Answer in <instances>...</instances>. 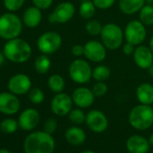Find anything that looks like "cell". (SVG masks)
Segmentation results:
<instances>
[{"label":"cell","instance_id":"obj_17","mask_svg":"<svg viewBox=\"0 0 153 153\" xmlns=\"http://www.w3.org/2000/svg\"><path fill=\"white\" fill-rule=\"evenodd\" d=\"M40 114L36 109L28 108L21 113L18 118L19 127L24 131H32L40 123Z\"/></svg>","mask_w":153,"mask_h":153},{"label":"cell","instance_id":"obj_21","mask_svg":"<svg viewBox=\"0 0 153 153\" xmlns=\"http://www.w3.org/2000/svg\"><path fill=\"white\" fill-rule=\"evenodd\" d=\"M136 97L140 104L151 105L153 104V85L141 83L136 88Z\"/></svg>","mask_w":153,"mask_h":153},{"label":"cell","instance_id":"obj_34","mask_svg":"<svg viewBox=\"0 0 153 153\" xmlns=\"http://www.w3.org/2000/svg\"><path fill=\"white\" fill-rule=\"evenodd\" d=\"M92 1L94 2L96 7L100 10L109 9L115 3V0H92Z\"/></svg>","mask_w":153,"mask_h":153},{"label":"cell","instance_id":"obj_12","mask_svg":"<svg viewBox=\"0 0 153 153\" xmlns=\"http://www.w3.org/2000/svg\"><path fill=\"white\" fill-rule=\"evenodd\" d=\"M85 123L92 131L97 133L104 132L109 125L106 115L100 110L89 111L86 116Z\"/></svg>","mask_w":153,"mask_h":153},{"label":"cell","instance_id":"obj_47","mask_svg":"<svg viewBox=\"0 0 153 153\" xmlns=\"http://www.w3.org/2000/svg\"><path fill=\"white\" fill-rule=\"evenodd\" d=\"M152 109H153V104H152Z\"/></svg>","mask_w":153,"mask_h":153},{"label":"cell","instance_id":"obj_13","mask_svg":"<svg viewBox=\"0 0 153 153\" xmlns=\"http://www.w3.org/2000/svg\"><path fill=\"white\" fill-rule=\"evenodd\" d=\"M7 88L9 91L16 96H23L32 88V80L25 74H16L8 80Z\"/></svg>","mask_w":153,"mask_h":153},{"label":"cell","instance_id":"obj_16","mask_svg":"<svg viewBox=\"0 0 153 153\" xmlns=\"http://www.w3.org/2000/svg\"><path fill=\"white\" fill-rule=\"evenodd\" d=\"M132 56L136 66L141 69H148L153 64V52L149 47L142 44L136 46Z\"/></svg>","mask_w":153,"mask_h":153},{"label":"cell","instance_id":"obj_32","mask_svg":"<svg viewBox=\"0 0 153 153\" xmlns=\"http://www.w3.org/2000/svg\"><path fill=\"white\" fill-rule=\"evenodd\" d=\"M25 0H4V6L9 12L18 11L25 4Z\"/></svg>","mask_w":153,"mask_h":153},{"label":"cell","instance_id":"obj_39","mask_svg":"<svg viewBox=\"0 0 153 153\" xmlns=\"http://www.w3.org/2000/svg\"><path fill=\"white\" fill-rule=\"evenodd\" d=\"M7 59L4 52H0V67L3 66V64L5 63V60Z\"/></svg>","mask_w":153,"mask_h":153},{"label":"cell","instance_id":"obj_18","mask_svg":"<svg viewBox=\"0 0 153 153\" xmlns=\"http://www.w3.org/2000/svg\"><path fill=\"white\" fill-rule=\"evenodd\" d=\"M149 142L141 135H131L126 140V149L129 153H148Z\"/></svg>","mask_w":153,"mask_h":153},{"label":"cell","instance_id":"obj_11","mask_svg":"<svg viewBox=\"0 0 153 153\" xmlns=\"http://www.w3.org/2000/svg\"><path fill=\"white\" fill-rule=\"evenodd\" d=\"M73 104L71 96L61 92L53 97L51 102V109L54 114L58 116H65L72 110Z\"/></svg>","mask_w":153,"mask_h":153},{"label":"cell","instance_id":"obj_5","mask_svg":"<svg viewBox=\"0 0 153 153\" xmlns=\"http://www.w3.org/2000/svg\"><path fill=\"white\" fill-rule=\"evenodd\" d=\"M100 39L107 50L114 51L123 45L124 32L119 25L109 23L103 25L102 32L100 33Z\"/></svg>","mask_w":153,"mask_h":153},{"label":"cell","instance_id":"obj_41","mask_svg":"<svg viewBox=\"0 0 153 153\" xmlns=\"http://www.w3.org/2000/svg\"><path fill=\"white\" fill-rule=\"evenodd\" d=\"M149 47L150 48L151 51L153 52V35L151 36L150 40H149Z\"/></svg>","mask_w":153,"mask_h":153},{"label":"cell","instance_id":"obj_6","mask_svg":"<svg viewBox=\"0 0 153 153\" xmlns=\"http://www.w3.org/2000/svg\"><path fill=\"white\" fill-rule=\"evenodd\" d=\"M92 68L83 59H74L68 67V75L71 80L76 84H86L92 79Z\"/></svg>","mask_w":153,"mask_h":153},{"label":"cell","instance_id":"obj_25","mask_svg":"<svg viewBox=\"0 0 153 153\" xmlns=\"http://www.w3.org/2000/svg\"><path fill=\"white\" fill-rule=\"evenodd\" d=\"M96 9H97V7H96L94 2L91 1V0H87V1H82V3L79 5V13L82 18L90 20L95 16Z\"/></svg>","mask_w":153,"mask_h":153},{"label":"cell","instance_id":"obj_46","mask_svg":"<svg viewBox=\"0 0 153 153\" xmlns=\"http://www.w3.org/2000/svg\"><path fill=\"white\" fill-rule=\"evenodd\" d=\"M81 1H87V0H81Z\"/></svg>","mask_w":153,"mask_h":153},{"label":"cell","instance_id":"obj_42","mask_svg":"<svg viewBox=\"0 0 153 153\" xmlns=\"http://www.w3.org/2000/svg\"><path fill=\"white\" fill-rule=\"evenodd\" d=\"M0 153H11V151L7 149H0Z\"/></svg>","mask_w":153,"mask_h":153},{"label":"cell","instance_id":"obj_28","mask_svg":"<svg viewBox=\"0 0 153 153\" xmlns=\"http://www.w3.org/2000/svg\"><path fill=\"white\" fill-rule=\"evenodd\" d=\"M86 116L87 114H85L84 111L81 108H75L69 112L68 114V119L69 121L76 124V125H79V124H82L83 123L86 122Z\"/></svg>","mask_w":153,"mask_h":153},{"label":"cell","instance_id":"obj_3","mask_svg":"<svg viewBox=\"0 0 153 153\" xmlns=\"http://www.w3.org/2000/svg\"><path fill=\"white\" fill-rule=\"evenodd\" d=\"M129 123L138 131H145L153 125V109L148 105L140 104L129 113Z\"/></svg>","mask_w":153,"mask_h":153},{"label":"cell","instance_id":"obj_9","mask_svg":"<svg viewBox=\"0 0 153 153\" xmlns=\"http://www.w3.org/2000/svg\"><path fill=\"white\" fill-rule=\"evenodd\" d=\"M75 12L76 8L72 3L62 2L49 15L48 20L51 24H66L73 18Z\"/></svg>","mask_w":153,"mask_h":153},{"label":"cell","instance_id":"obj_31","mask_svg":"<svg viewBox=\"0 0 153 153\" xmlns=\"http://www.w3.org/2000/svg\"><path fill=\"white\" fill-rule=\"evenodd\" d=\"M29 99L30 101L34 104V105H40L44 101V93L42 89L38 88H31V90L29 91L28 94Z\"/></svg>","mask_w":153,"mask_h":153},{"label":"cell","instance_id":"obj_36","mask_svg":"<svg viewBox=\"0 0 153 153\" xmlns=\"http://www.w3.org/2000/svg\"><path fill=\"white\" fill-rule=\"evenodd\" d=\"M34 7L40 8L41 10H47L50 8L53 3V0H32Z\"/></svg>","mask_w":153,"mask_h":153},{"label":"cell","instance_id":"obj_29","mask_svg":"<svg viewBox=\"0 0 153 153\" xmlns=\"http://www.w3.org/2000/svg\"><path fill=\"white\" fill-rule=\"evenodd\" d=\"M18 121H16L12 118L4 119L0 123V130L5 133H14L18 129Z\"/></svg>","mask_w":153,"mask_h":153},{"label":"cell","instance_id":"obj_27","mask_svg":"<svg viewBox=\"0 0 153 153\" xmlns=\"http://www.w3.org/2000/svg\"><path fill=\"white\" fill-rule=\"evenodd\" d=\"M140 21L146 26L153 25V6L145 4L139 12Z\"/></svg>","mask_w":153,"mask_h":153},{"label":"cell","instance_id":"obj_4","mask_svg":"<svg viewBox=\"0 0 153 153\" xmlns=\"http://www.w3.org/2000/svg\"><path fill=\"white\" fill-rule=\"evenodd\" d=\"M23 30V22L12 12L0 16V38L9 41L17 38Z\"/></svg>","mask_w":153,"mask_h":153},{"label":"cell","instance_id":"obj_35","mask_svg":"<svg viewBox=\"0 0 153 153\" xmlns=\"http://www.w3.org/2000/svg\"><path fill=\"white\" fill-rule=\"evenodd\" d=\"M58 128V123L54 118H49L46 120V122L44 123V126H43V131L52 134L56 131Z\"/></svg>","mask_w":153,"mask_h":153},{"label":"cell","instance_id":"obj_44","mask_svg":"<svg viewBox=\"0 0 153 153\" xmlns=\"http://www.w3.org/2000/svg\"><path fill=\"white\" fill-rule=\"evenodd\" d=\"M145 2L148 5H152L153 6V0H145Z\"/></svg>","mask_w":153,"mask_h":153},{"label":"cell","instance_id":"obj_45","mask_svg":"<svg viewBox=\"0 0 153 153\" xmlns=\"http://www.w3.org/2000/svg\"><path fill=\"white\" fill-rule=\"evenodd\" d=\"M80 153H96V152L93 151V150H84V151H82Z\"/></svg>","mask_w":153,"mask_h":153},{"label":"cell","instance_id":"obj_8","mask_svg":"<svg viewBox=\"0 0 153 153\" xmlns=\"http://www.w3.org/2000/svg\"><path fill=\"white\" fill-rule=\"evenodd\" d=\"M147 36L146 25L140 20L130 21L124 29V39L126 42L131 43L134 46L142 44Z\"/></svg>","mask_w":153,"mask_h":153},{"label":"cell","instance_id":"obj_23","mask_svg":"<svg viewBox=\"0 0 153 153\" xmlns=\"http://www.w3.org/2000/svg\"><path fill=\"white\" fill-rule=\"evenodd\" d=\"M66 83H65V79H63V76L59 75V74H53L51 75L49 79H48V87L49 88L58 94V93H61L63 92L64 88H65Z\"/></svg>","mask_w":153,"mask_h":153},{"label":"cell","instance_id":"obj_2","mask_svg":"<svg viewBox=\"0 0 153 153\" xmlns=\"http://www.w3.org/2000/svg\"><path fill=\"white\" fill-rule=\"evenodd\" d=\"M3 52L9 61L25 63L32 56V47L26 41L17 37L7 42Z\"/></svg>","mask_w":153,"mask_h":153},{"label":"cell","instance_id":"obj_20","mask_svg":"<svg viewBox=\"0 0 153 153\" xmlns=\"http://www.w3.org/2000/svg\"><path fill=\"white\" fill-rule=\"evenodd\" d=\"M66 140L74 146H79L86 141L87 135L83 129L78 126H71L68 128L65 131Z\"/></svg>","mask_w":153,"mask_h":153},{"label":"cell","instance_id":"obj_33","mask_svg":"<svg viewBox=\"0 0 153 153\" xmlns=\"http://www.w3.org/2000/svg\"><path fill=\"white\" fill-rule=\"evenodd\" d=\"M92 91L96 97H104L107 93L108 87L105 82L97 81V83L92 88Z\"/></svg>","mask_w":153,"mask_h":153},{"label":"cell","instance_id":"obj_19","mask_svg":"<svg viewBox=\"0 0 153 153\" xmlns=\"http://www.w3.org/2000/svg\"><path fill=\"white\" fill-rule=\"evenodd\" d=\"M42 19V10L36 7H29L23 15V23L29 28L37 27Z\"/></svg>","mask_w":153,"mask_h":153},{"label":"cell","instance_id":"obj_15","mask_svg":"<svg viewBox=\"0 0 153 153\" xmlns=\"http://www.w3.org/2000/svg\"><path fill=\"white\" fill-rule=\"evenodd\" d=\"M21 104L17 96L9 92L0 93V113L12 115L20 109Z\"/></svg>","mask_w":153,"mask_h":153},{"label":"cell","instance_id":"obj_48","mask_svg":"<svg viewBox=\"0 0 153 153\" xmlns=\"http://www.w3.org/2000/svg\"><path fill=\"white\" fill-rule=\"evenodd\" d=\"M151 153H153V151H152V152H151Z\"/></svg>","mask_w":153,"mask_h":153},{"label":"cell","instance_id":"obj_1","mask_svg":"<svg viewBox=\"0 0 153 153\" xmlns=\"http://www.w3.org/2000/svg\"><path fill=\"white\" fill-rule=\"evenodd\" d=\"M54 149V138L51 134L44 131L30 133L24 142V149L25 153H53Z\"/></svg>","mask_w":153,"mask_h":153},{"label":"cell","instance_id":"obj_24","mask_svg":"<svg viewBox=\"0 0 153 153\" xmlns=\"http://www.w3.org/2000/svg\"><path fill=\"white\" fill-rule=\"evenodd\" d=\"M49 55L46 54H42L38 56L35 60H34V68L36 70L37 73L41 74V75H44L46 74L51 66V61L50 59V58L48 57Z\"/></svg>","mask_w":153,"mask_h":153},{"label":"cell","instance_id":"obj_40","mask_svg":"<svg viewBox=\"0 0 153 153\" xmlns=\"http://www.w3.org/2000/svg\"><path fill=\"white\" fill-rule=\"evenodd\" d=\"M148 73H149V75L150 78L153 79V64L148 68Z\"/></svg>","mask_w":153,"mask_h":153},{"label":"cell","instance_id":"obj_7","mask_svg":"<svg viewBox=\"0 0 153 153\" xmlns=\"http://www.w3.org/2000/svg\"><path fill=\"white\" fill-rule=\"evenodd\" d=\"M37 48L46 55L56 53L62 45V38L59 33L56 32H46L40 35L37 40Z\"/></svg>","mask_w":153,"mask_h":153},{"label":"cell","instance_id":"obj_26","mask_svg":"<svg viewBox=\"0 0 153 153\" xmlns=\"http://www.w3.org/2000/svg\"><path fill=\"white\" fill-rule=\"evenodd\" d=\"M111 76V69L109 67L104 64H100L97 66L95 68H93L92 71V78L96 81H102L105 82L106 79H108Z\"/></svg>","mask_w":153,"mask_h":153},{"label":"cell","instance_id":"obj_10","mask_svg":"<svg viewBox=\"0 0 153 153\" xmlns=\"http://www.w3.org/2000/svg\"><path fill=\"white\" fill-rule=\"evenodd\" d=\"M106 50L102 42L91 40L84 45V56L89 61L100 63L106 58Z\"/></svg>","mask_w":153,"mask_h":153},{"label":"cell","instance_id":"obj_30","mask_svg":"<svg viewBox=\"0 0 153 153\" xmlns=\"http://www.w3.org/2000/svg\"><path fill=\"white\" fill-rule=\"evenodd\" d=\"M102 28H103V25H101V23L95 19H90L85 25L86 32L89 35H92V36L100 35L102 32Z\"/></svg>","mask_w":153,"mask_h":153},{"label":"cell","instance_id":"obj_43","mask_svg":"<svg viewBox=\"0 0 153 153\" xmlns=\"http://www.w3.org/2000/svg\"><path fill=\"white\" fill-rule=\"evenodd\" d=\"M149 142L150 145L153 146V133L150 134V136H149Z\"/></svg>","mask_w":153,"mask_h":153},{"label":"cell","instance_id":"obj_14","mask_svg":"<svg viewBox=\"0 0 153 153\" xmlns=\"http://www.w3.org/2000/svg\"><path fill=\"white\" fill-rule=\"evenodd\" d=\"M71 97L74 105L81 109L90 107L94 104L96 98L92 89H89L86 87L76 88L73 91Z\"/></svg>","mask_w":153,"mask_h":153},{"label":"cell","instance_id":"obj_38","mask_svg":"<svg viewBox=\"0 0 153 153\" xmlns=\"http://www.w3.org/2000/svg\"><path fill=\"white\" fill-rule=\"evenodd\" d=\"M135 48H136V46H134L133 44L129 43V42H125L123 45V54H125L127 56L132 55L134 51H135Z\"/></svg>","mask_w":153,"mask_h":153},{"label":"cell","instance_id":"obj_37","mask_svg":"<svg viewBox=\"0 0 153 153\" xmlns=\"http://www.w3.org/2000/svg\"><path fill=\"white\" fill-rule=\"evenodd\" d=\"M71 54L75 57H81L84 55V45L75 44L71 47Z\"/></svg>","mask_w":153,"mask_h":153},{"label":"cell","instance_id":"obj_22","mask_svg":"<svg viewBox=\"0 0 153 153\" xmlns=\"http://www.w3.org/2000/svg\"><path fill=\"white\" fill-rule=\"evenodd\" d=\"M145 0H119L118 6L122 13L127 16L134 15L144 7Z\"/></svg>","mask_w":153,"mask_h":153}]
</instances>
